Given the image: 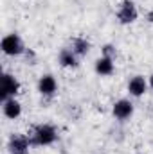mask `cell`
<instances>
[{"instance_id": "7a4b0ae2", "label": "cell", "mask_w": 153, "mask_h": 154, "mask_svg": "<svg viewBox=\"0 0 153 154\" xmlns=\"http://www.w3.org/2000/svg\"><path fill=\"white\" fill-rule=\"evenodd\" d=\"M0 47H2V52L5 56H20V54L25 52L24 41H22V38L18 34H7V36H4Z\"/></svg>"}, {"instance_id": "3957f363", "label": "cell", "mask_w": 153, "mask_h": 154, "mask_svg": "<svg viewBox=\"0 0 153 154\" xmlns=\"http://www.w3.org/2000/svg\"><path fill=\"white\" fill-rule=\"evenodd\" d=\"M20 91V82L18 79L11 74H2V86H0V95L2 102L7 99H15V95Z\"/></svg>"}, {"instance_id": "8992f818", "label": "cell", "mask_w": 153, "mask_h": 154, "mask_svg": "<svg viewBox=\"0 0 153 154\" xmlns=\"http://www.w3.org/2000/svg\"><path fill=\"white\" fill-rule=\"evenodd\" d=\"M112 113H114V116L117 120H126V118H130L133 115V104L130 100H126V99H121V100H117L114 104Z\"/></svg>"}, {"instance_id": "6da1fadb", "label": "cell", "mask_w": 153, "mask_h": 154, "mask_svg": "<svg viewBox=\"0 0 153 154\" xmlns=\"http://www.w3.org/2000/svg\"><path fill=\"white\" fill-rule=\"evenodd\" d=\"M56 138H58L56 129L49 124H41L31 134V143L33 145H50V143L56 142Z\"/></svg>"}, {"instance_id": "7c38bea8", "label": "cell", "mask_w": 153, "mask_h": 154, "mask_svg": "<svg viewBox=\"0 0 153 154\" xmlns=\"http://www.w3.org/2000/svg\"><path fill=\"white\" fill-rule=\"evenodd\" d=\"M72 50L76 56H86L90 50V41L85 38H74L72 39Z\"/></svg>"}, {"instance_id": "52a82bcc", "label": "cell", "mask_w": 153, "mask_h": 154, "mask_svg": "<svg viewBox=\"0 0 153 154\" xmlns=\"http://www.w3.org/2000/svg\"><path fill=\"white\" fill-rule=\"evenodd\" d=\"M56 90H58V82H56V79L50 75V74L40 77L38 91L41 93V95H45V97H52V95L56 93Z\"/></svg>"}, {"instance_id": "ba28073f", "label": "cell", "mask_w": 153, "mask_h": 154, "mask_svg": "<svg viewBox=\"0 0 153 154\" xmlns=\"http://www.w3.org/2000/svg\"><path fill=\"white\" fill-rule=\"evenodd\" d=\"M146 90H148V82H146V79L142 75H135V77L130 79V82H128V91H130V95L141 97V95L146 93Z\"/></svg>"}, {"instance_id": "9c48e42d", "label": "cell", "mask_w": 153, "mask_h": 154, "mask_svg": "<svg viewBox=\"0 0 153 154\" xmlns=\"http://www.w3.org/2000/svg\"><path fill=\"white\" fill-rule=\"evenodd\" d=\"M2 109H4V115L7 116V118H11V120H15V118H18V116L22 115V104H20L16 99H7V100H4Z\"/></svg>"}, {"instance_id": "5bb4252c", "label": "cell", "mask_w": 153, "mask_h": 154, "mask_svg": "<svg viewBox=\"0 0 153 154\" xmlns=\"http://www.w3.org/2000/svg\"><path fill=\"white\" fill-rule=\"evenodd\" d=\"M148 20H150V22L153 23V9L150 11V13H148Z\"/></svg>"}, {"instance_id": "5b68a950", "label": "cell", "mask_w": 153, "mask_h": 154, "mask_svg": "<svg viewBox=\"0 0 153 154\" xmlns=\"http://www.w3.org/2000/svg\"><path fill=\"white\" fill-rule=\"evenodd\" d=\"M31 138L25 136V134H13L9 138V143H7V149L11 154H27L29 147H31Z\"/></svg>"}, {"instance_id": "30bf717a", "label": "cell", "mask_w": 153, "mask_h": 154, "mask_svg": "<svg viewBox=\"0 0 153 154\" xmlns=\"http://www.w3.org/2000/svg\"><path fill=\"white\" fill-rule=\"evenodd\" d=\"M96 72L99 75H112L114 74V59L106 57V56H101L96 61Z\"/></svg>"}, {"instance_id": "9a60e30c", "label": "cell", "mask_w": 153, "mask_h": 154, "mask_svg": "<svg viewBox=\"0 0 153 154\" xmlns=\"http://www.w3.org/2000/svg\"><path fill=\"white\" fill-rule=\"evenodd\" d=\"M150 86H151V88H153V74H151V75H150Z\"/></svg>"}, {"instance_id": "8fae6325", "label": "cell", "mask_w": 153, "mask_h": 154, "mask_svg": "<svg viewBox=\"0 0 153 154\" xmlns=\"http://www.w3.org/2000/svg\"><path fill=\"white\" fill-rule=\"evenodd\" d=\"M58 61L65 68H76L77 66V56L74 54V50H70V48H63L60 52V56H58Z\"/></svg>"}, {"instance_id": "4fadbf2b", "label": "cell", "mask_w": 153, "mask_h": 154, "mask_svg": "<svg viewBox=\"0 0 153 154\" xmlns=\"http://www.w3.org/2000/svg\"><path fill=\"white\" fill-rule=\"evenodd\" d=\"M103 56H106V57H112V59H114L115 48L112 47V45H105V47H103Z\"/></svg>"}, {"instance_id": "277c9868", "label": "cell", "mask_w": 153, "mask_h": 154, "mask_svg": "<svg viewBox=\"0 0 153 154\" xmlns=\"http://www.w3.org/2000/svg\"><path fill=\"white\" fill-rule=\"evenodd\" d=\"M117 18H119L121 23H133L139 18V11H137L135 4L132 0H122L121 7L117 11Z\"/></svg>"}]
</instances>
